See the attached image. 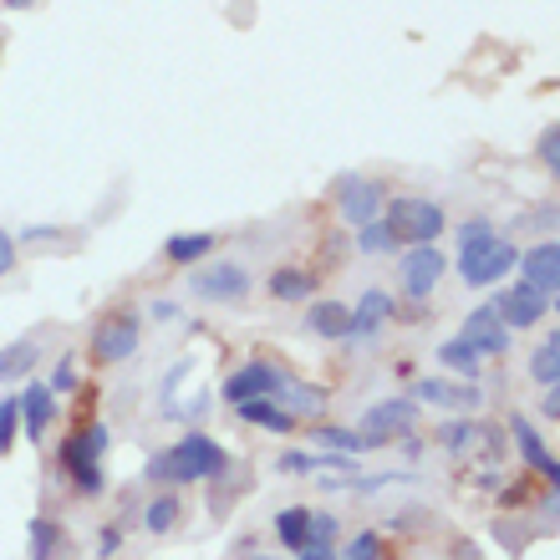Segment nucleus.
I'll return each mask as SVG.
<instances>
[{
	"instance_id": "nucleus-1",
	"label": "nucleus",
	"mask_w": 560,
	"mask_h": 560,
	"mask_svg": "<svg viewBox=\"0 0 560 560\" xmlns=\"http://www.w3.org/2000/svg\"><path fill=\"white\" fill-rule=\"evenodd\" d=\"M515 260L520 250L489 220H469L458 230V276H464V285H494V280L515 270Z\"/></svg>"
},
{
	"instance_id": "nucleus-2",
	"label": "nucleus",
	"mask_w": 560,
	"mask_h": 560,
	"mask_svg": "<svg viewBox=\"0 0 560 560\" xmlns=\"http://www.w3.org/2000/svg\"><path fill=\"white\" fill-rule=\"evenodd\" d=\"M148 474H153V479H168V485H199V479L230 474V454H224L209 433H184L168 454L148 464Z\"/></svg>"
},
{
	"instance_id": "nucleus-3",
	"label": "nucleus",
	"mask_w": 560,
	"mask_h": 560,
	"mask_svg": "<svg viewBox=\"0 0 560 560\" xmlns=\"http://www.w3.org/2000/svg\"><path fill=\"white\" fill-rule=\"evenodd\" d=\"M383 224L393 230V240L398 245H433V240L443 235V209L433 205V199H423V194H398V199H387L383 209Z\"/></svg>"
},
{
	"instance_id": "nucleus-4",
	"label": "nucleus",
	"mask_w": 560,
	"mask_h": 560,
	"mask_svg": "<svg viewBox=\"0 0 560 560\" xmlns=\"http://www.w3.org/2000/svg\"><path fill=\"white\" fill-rule=\"evenodd\" d=\"M103 454H107V428L88 423L82 433L61 443V469L72 474L77 494H103Z\"/></svg>"
},
{
	"instance_id": "nucleus-5",
	"label": "nucleus",
	"mask_w": 560,
	"mask_h": 560,
	"mask_svg": "<svg viewBox=\"0 0 560 560\" xmlns=\"http://www.w3.org/2000/svg\"><path fill=\"white\" fill-rule=\"evenodd\" d=\"M138 341H143V316L138 311H113V316L92 326V362L97 368H118V362H128L138 352Z\"/></svg>"
},
{
	"instance_id": "nucleus-6",
	"label": "nucleus",
	"mask_w": 560,
	"mask_h": 560,
	"mask_svg": "<svg viewBox=\"0 0 560 560\" xmlns=\"http://www.w3.org/2000/svg\"><path fill=\"white\" fill-rule=\"evenodd\" d=\"M413 423H418V402H408V398L372 402L368 418H362V443H368V448H377V443H387L393 433H408Z\"/></svg>"
},
{
	"instance_id": "nucleus-7",
	"label": "nucleus",
	"mask_w": 560,
	"mask_h": 560,
	"mask_svg": "<svg viewBox=\"0 0 560 560\" xmlns=\"http://www.w3.org/2000/svg\"><path fill=\"white\" fill-rule=\"evenodd\" d=\"M285 387V372L270 362V357H255L250 368H240L230 383H224V402H250V398H276Z\"/></svg>"
},
{
	"instance_id": "nucleus-8",
	"label": "nucleus",
	"mask_w": 560,
	"mask_h": 560,
	"mask_svg": "<svg viewBox=\"0 0 560 560\" xmlns=\"http://www.w3.org/2000/svg\"><path fill=\"white\" fill-rule=\"evenodd\" d=\"M194 295H205V301H245L250 295V270L235 266V260H220V266H205L199 276L189 280Z\"/></svg>"
},
{
	"instance_id": "nucleus-9",
	"label": "nucleus",
	"mask_w": 560,
	"mask_h": 560,
	"mask_svg": "<svg viewBox=\"0 0 560 560\" xmlns=\"http://www.w3.org/2000/svg\"><path fill=\"white\" fill-rule=\"evenodd\" d=\"M556 306V301H546L540 291H530V285H510V291L494 295V316H500L510 331H525V326H540L546 322V311Z\"/></svg>"
},
{
	"instance_id": "nucleus-10",
	"label": "nucleus",
	"mask_w": 560,
	"mask_h": 560,
	"mask_svg": "<svg viewBox=\"0 0 560 560\" xmlns=\"http://www.w3.org/2000/svg\"><path fill=\"white\" fill-rule=\"evenodd\" d=\"M520 266V285H530V291H540L546 301H556V291H560V240H540L535 250H525L515 260Z\"/></svg>"
},
{
	"instance_id": "nucleus-11",
	"label": "nucleus",
	"mask_w": 560,
	"mask_h": 560,
	"mask_svg": "<svg viewBox=\"0 0 560 560\" xmlns=\"http://www.w3.org/2000/svg\"><path fill=\"white\" fill-rule=\"evenodd\" d=\"M337 209H341V220L347 224H372L377 214H383V189L372 184V178H357V174H347L337 184Z\"/></svg>"
},
{
	"instance_id": "nucleus-12",
	"label": "nucleus",
	"mask_w": 560,
	"mask_h": 560,
	"mask_svg": "<svg viewBox=\"0 0 560 560\" xmlns=\"http://www.w3.org/2000/svg\"><path fill=\"white\" fill-rule=\"evenodd\" d=\"M443 270H448V260H443L439 245H413V250L402 255V291L413 295V301H423V295H433Z\"/></svg>"
},
{
	"instance_id": "nucleus-13",
	"label": "nucleus",
	"mask_w": 560,
	"mask_h": 560,
	"mask_svg": "<svg viewBox=\"0 0 560 560\" xmlns=\"http://www.w3.org/2000/svg\"><path fill=\"white\" fill-rule=\"evenodd\" d=\"M458 337L469 341V347H474L479 357H504V352H510V326H504L500 316H494V306L469 311V316H464V331H458Z\"/></svg>"
},
{
	"instance_id": "nucleus-14",
	"label": "nucleus",
	"mask_w": 560,
	"mask_h": 560,
	"mask_svg": "<svg viewBox=\"0 0 560 560\" xmlns=\"http://www.w3.org/2000/svg\"><path fill=\"white\" fill-rule=\"evenodd\" d=\"M51 418H57V393L46 383H31L26 393H21V428H26V439L42 443L46 433H51Z\"/></svg>"
},
{
	"instance_id": "nucleus-15",
	"label": "nucleus",
	"mask_w": 560,
	"mask_h": 560,
	"mask_svg": "<svg viewBox=\"0 0 560 560\" xmlns=\"http://www.w3.org/2000/svg\"><path fill=\"white\" fill-rule=\"evenodd\" d=\"M393 316H398V301H393L383 285H372V291L352 306V337H377Z\"/></svg>"
},
{
	"instance_id": "nucleus-16",
	"label": "nucleus",
	"mask_w": 560,
	"mask_h": 560,
	"mask_svg": "<svg viewBox=\"0 0 560 560\" xmlns=\"http://www.w3.org/2000/svg\"><path fill=\"white\" fill-rule=\"evenodd\" d=\"M306 326L316 331V337H326V341L352 337V306H341V301H311Z\"/></svg>"
},
{
	"instance_id": "nucleus-17",
	"label": "nucleus",
	"mask_w": 560,
	"mask_h": 560,
	"mask_svg": "<svg viewBox=\"0 0 560 560\" xmlns=\"http://www.w3.org/2000/svg\"><path fill=\"white\" fill-rule=\"evenodd\" d=\"M515 439H520V454H525V464H530L535 474H546V485H556L560 479V464H556V454H550V443L535 433L525 418H515Z\"/></svg>"
},
{
	"instance_id": "nucleus-18",
	"label": "nucleus",
	"mask_w": 560,
	"mask_h": 560,
	"mask_svg": "<svg viewBox=\"0 0 560 560\" xmlns=\"http://www.w3.org/2000/svg\"><path fill=\"white\" fill-rule=\"evenodd\" d=\"M408 402H439V408H474L479 402V387H454V383H433V377H423V383H413V393H408Z\"/></svg>"
},
{
	"instance_id": "nucleus-19",
	"label": "nucleus",
	"mask_w": 560,
	"mask_h": 560,
	"mask_svg": "<svg viewBox=\"0 0 560 560\" xmlns=\"http://www.w3.org/2000/svg\"><path fill=\"white\" fill-rule=\"evenodd\" d=\"M235 413L245 418V423H255V428H270V433H291L295 428V418L280 408L276 398H250V402H235Z\"/></svg>"
},
{
	"instance_id": "nucleus-20",
	"label": "nucleus",
	"mask_w": 560,
	"mask_h": 560,
	"mask_svg": "<svg viewBox=\"0 0 560 560\" xmlns=\"http://www.w3.org/2000/svg\"><path fill=\"white\" fill-rule=\"evenodd\" d=\"M214 245H220V235L194 230V235H174V240H168V245H163V255H168L174 266H199L205 255H214Z\"/></svg>"
},
{
	"instance_id": "nucleus-21",
	"label": "nucleus",
	"mask_w": 560,
	"mask_h": 560,
	"mask_svg": "<svg viewBox=\"0 0 560 560\" xmlns=\"http://www.w3.org/2000/svg\"><path fill=\"white\" fill-rule=\"evenodd\" d=\"M266 285H270V295H276V301H291V306L316 295V276H311V270H295V266H280Z\"/></svg>"
},
{
	"instance_id": "nucleus-22",
	"label": "nucleus",
	"mask_w": 560,
	"mask_h": 560,
	"mask_svg": "<svg viewBox=\"0 0 560 560\" xmlns=\"http://www.w3.org/2000/svg\"><path fill=\"white\" fill-rule=\"evenodd\" d=\"M276 535L285 550H306L311 546V510L306 504H291V510H280L276 515Z\"/></svg>"
},
{
	"instance_id": "nucleus-23",
	"label": "nucleus",
	"mask_w": 560,
	"mask_h": 560,
	"mask_svg": "<svg viewBox=\"0 0 560 560\" xmlns=\"http://www.w3.org/2000/svg\"><path fill=\"white\" fill-rule=\"evenodd\" d=\"M439 362L448 372H458V377H469V383H479V372H485V362H479V352H474L464 337H454V341H443L439 347Z\"/></svg>"
},
{
	"instance_id": "nucleus-24",
	"label": "nucleus",
	"mask_w": 560,
	"mask_h": 560,
	"mask_svg": "<svg viewBox=\"0 0 560 560\" xmlns=\"http://www.w3.org/2000/svg\"><path fill=\"white\" fill-rule=\"evenodd\" d=\"M276 398H285V413H291V418H316L326 408V393H322V387L291 383V377H285V387H280Z\"/></svg>"
},
{
	"instance_id": "nucleus-25",
	"label": "nucleus",
	"mask_w": 560,
	"mask_h": 560,
	"mask_svg": "<svg viewBox=\"0 0 560 560\" xmlns=\"http://www.w3.org/2000/svg\"><path fill=\"white\" fill-rule=\"evenodd\" d=\"M530 377H535L540 387H556V377H560V331H556V326L546 331V347H535Z\"/></svg>"
},
{
	"instance_id": "nucleus-26",
	"label": "nucleus",
	"mask_w": 560,
	"mask_h": 560,
	"mask_svg": "<svg viewBox=\"0 0 560 560\" xmlns=\"http://www.w3.org/2000/svg\"><path fill=\"white\" fill-rule=\"evenodd\" d=\"M143 525L153 535H168L174 525H184V504L174 500V494H163V500H153L148 504V515H143Z\"/></svg>"
},
{
	"instance_id": "nucleus-27",
	"label": "nucleus",
	"mask_w": 560,
	"mask_h": 560,
	"mask_svg": "<svg viewBox=\"0 0 560 560\" xmlns=\"http://www.w3.org/2000/svg\"><path fill=\"white\" fill-rule=\"evenodd\" d=\"M311 439L322 443L326 454H368V443H362V433H352V428H316Z\"/></svg>"
},
{
	"instance_id": "nucleus-28",
	"label": "nucleus",
	"mask_w": 560,
	"mask_h": 560,
	"mask_svg": "<svg viewBox=\"0 0 560 560\" xmlns=\"http://www.w3.org/2000/svg\"><path fill=\"white\" fill-rule=\"evenodd\" d=\"M357 250H362V255H393V250H398V240H393V230L383 224V214H377L372 224H362V235H357Z\"/></svg>"
},
{
	"instance_id": "nucleus-29",
	"label": "nucleus",
	"mask_w": 560,
	"mask_h": 560,
	"mask_svg": "<svg viewBox=\"0 0 560 560\" xmlns=\"http://www.w3.org/2000/svg\"><path fill=\"white\" fill-rule=\"evenodd\" d=\"M31 362H36V347H31V341H15V347H5V352H0V383H11V377L31 372Z\"/></svg>"
},
{
	"instance_id": "nucleus-30",
	"label": "nucleus",
	"mask_w": 560,
	"mask_h": 560,
	"mask_svg": "<svg viewBox=\"0 0 560 560\" xmlns=\"http://www.w3.org/2000/svg\"><path fill=\"white\" fill-rule=\"evenodd\" d=\"M439 439H443V448H448V454H469L485 433H479V423H458V418H454V423H443Z\"/></svg>"
},
{
	"instance_id": "nucleus-31",
	"label": "nucleus",
	"mask_w": 560,
	"mask_h": 560,
	"mask_svg": "<svg viewBox=\"0 0 560 560\" xmlns=\"http://www.w3.org/2000/svg\"><path fill=\"white\" fill-rule=\"evenodd\" d=\"M341 560H387V546L377 530H362L347 540V550H341Z\"/></svg>"
},
{
	"instance_id": "nucleus-32",
	"label": "nucleus",
	"mask_w": 560,
	"mask_h": 560,
	"mask_svg": "<svg viewBox=\"0 0 560 560\" xmlns=\"http://www.w3.org/2000/svg\"><path fill=\"white\" fill-rule=\"evenodd\" d=\"M61 546V530L51 520H31V560H51V550Z\"/></svg>"
},
{
	"instance_id": "nucleus-33",
	"label": "nucleus",
	"mask_w": 560,
	"mask_h": 560,
	"mask_svg": "<svg viewBox=\"0 0 560 560\" xmlns=\"http://www.w3.org/2000/svg\"><path fill=\"white\" fill-rule=\"evenodd\" d=\"M15 423H21V393L0 398V454H11L15 448Z\"/></svg>"
},
{
	"instance_id": "nucleus-34",
	"label": "nucleus",
	"mask_w": 560,
	"mask_h": 560,
	"mask_svg": "<svg viewBox=\"0 0 560 560\" xmlns=\"http://www.w3.org/2000/svg\"><path fill=\"white\" fill-rule=\"evenodd\" d=\"M46 387H51L57 398H61V393H72V387H77V368H72V357H67V362H61V368L51 372V383H46Z\"/></svg>"
},
{
	"instance_id": "nucleus-35",
	"label": "nucleus",
	"mask_w": 560,
	"mask_h": 560,
	"mask_svg": "<svg viewBox=\"0 0 560 560\" xmlns=\"http://www.w3.org/2000/svg\"><path fill=\"white\" fill-rule=\"evenodd\" d=\"M331 535H337V520H331V515H311V546H331Z\"/></svg>"
},
{
	"instance_id": "nucleus-36",
	"label": "nucleus",
	"mask_w": 560,
	"mask_h": 560,
	"mask_svg": "<svg viewBox=\"0 0 560 560\" xmlns=\"http://www.w3.org/2000/svg\"><path fill=\"white\" fill-rule=\"evenodd\" d=\"M540 163H546V168H556V163H560V128H556V122H550L546 138H540Z\"/></svg>"
},
{
	"instance_id": "nucleus-37",
	"label": "nucleus",
	"mask_w": 560,
	"mask_h": 560,
	"mask_svg": "<svg viewBox=\"0 0 560 560\" xmlns=\"http://www.w3.org/2000/svg\"><path fill=\"white\" fill-rule=\"evenodd\" d=\"M280 469H285V474H311V469H316V458L295 454V448H291V454H280Z\"/></svg>"
},
{
	"instance_id": "nucleus-38",
	"label": "nucleus",
	"mask_w": 560,
	"mask_h": 560,
	"mask_svg": "<svg viewBox=\"0 0 560 560\" xmlns=\"http://www.w3.org/2000/svg\"><path fill=\"white\" fill-rule=\"evenodd\" d=\"M11 270H15V235L0 230V276H11Z\"/></svg>"
},
{
	"instance_id": "nucleus-39",
	"label": "nucleus",
	"mask_w": 560,
	"mask_h": 560,
	"mask_svg": "<svg viewBox=\"0 0 560 560\" xmlns=\"http://www.w3.org/2000/svg\"><path fill=\"white\" fill-rule=\"evenodd\" d=\"M209 408V393H199L194 402H184V408H168V418H199Z\"/></svg>"
},
{
	"instance_id": "nucleus-40",
	"label": "nucleus",
	"mask_w": 560,
	"mask_h": 560,
	"mask_svg": "<svg viewBox=\"0 0 560 560\" xmlns=\"http://www.w3.org/2000/svg\"><path fill=\"white\" fill-rule=\"evenodd\" d=\"M295 560H337V550L331 546H306V550H295Z\"/></svg>"
},
{
	"instance_id": "nucleus-41",
	"label": "nucleus",
	"mask_w": 560,
	"mask_h": 560,
	"mask_svg": "<svg viewBox=\"0 0 560 560\" xmlns=\"http://www.w3.org/2000/svg\"><path fill=\"white\" fill-rule=\"evenodd\" d=\"M118 540H122L118 530H103V540H97V550H103V556H113V550H118Z\"/></svg>"
},
{
	"instance_id": "nucleus-42",
	"label": "nucleus",
	"mask_w": 560,
	"mask_h": 560,
	"mask_svg": "<svg viewBox=\"0 0 560 560\" xmlns=\"http://www.w3.org/2000/svg\"><path fill=\"white\" fill-rule=\"evenodd\" d=\"M0 5H11V11H31L36 0H0Z\"/></svg>"
},
{
	"instance_id": "nucleus-43",
	"label": "nucleus",
	"mask_w": 560,
	"mask_h": 560,
	"mask_svg": "<svg viewBox=\"0 0 560 560\" xmlns=\"http://www.w3.org/2000/svg\"><path fill=\"white\" fill-rule=\"evenodd\" d=\"M250 560H276V556H250Z\"/></svg>"
}]
</instances>
